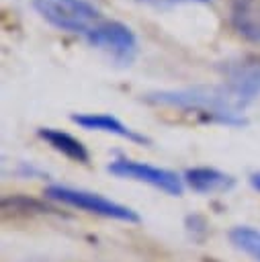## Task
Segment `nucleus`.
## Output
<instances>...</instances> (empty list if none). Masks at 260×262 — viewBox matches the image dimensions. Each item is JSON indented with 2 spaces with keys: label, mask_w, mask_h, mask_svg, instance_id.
<instances>
[{
  "label": "nucleus",
  "mask_w": 260,
  "mask_h": 262,
  "mask_svg": "<svg viewBox=\"0 0 260 262\" xmlns=\"http://www.w3.org/2000/svg\"><path fill=\"white\" fill-rule=\"evenodd\" d=\"M143 100L151 104L192 111L194 115L213 123H223L231 127L246 125L244 113L237 108V104L233 102V98L229 96L223 84L190 86V88H178V90H156V92H147Z\"/></svg>",
  "instance_id": "f257e3e1"
},
{
  "label": "nucleus",
  "mask_w": 260,
  "mask_h": 262,
  "mask_svg": "<svg viewBox=\"0 0 260 262\" xmlns=\"http://www.w3.org/2000/svg\"><path fill=\"white\" fill-rule=\"evenodd\" d=\"M33 8L51 27L84 37L104 20L102 12L90 0H33Z\"/></svg>",
  "instance_id": "f03ea898"
},
{
  "label": "nucleus",
  "mask_w": 260,
  "mask_h": 262,
  "mask_svg": "<svg viewBox=\"0 0 260 262\" xmlns=\"http://www.w3.org/2000/svg\"><path fill=\"white\" fill-rule=\"evenodd\" d=\"M45 196L51 201H57L61 205L98 215V217H106V219H117V221H125V223H137L139 215L127 207L121 205L113 199H106L98 192L86 190V188H74V186H66V184H51L45 188Z\"/></svg>",
  "instance_id": "7ed1b4c3"
},
{
  "label": "nucleus",
  "mask_w": 260,
  "mask_h": 262,
  "mask_svg": "<svg viewBox=\"0 0 260 262\" xmlns=\"http://www.w3.org/2000/svg\"><path fill=\"white\" fill-rule=\"evenodd\" d=\"M221 84L244 113L260 96V55L248 53L221 66Z\"/></svg>",
  "instance_id": "20e7f679"
},
{
  "label": "nucleus",
  "mask_w": 260,
  "mask_h": 262,
  "mask_svg": "<svg viewBox=\"0 0 260 262\" xmlns=\"http://www.w3.org/2000/svg\"><path fill=\"white\" fill-rule=\"evenodd\" d=\"M86 41L106 53L119 66H131L137 55V39L135 33L119 20H100L88 35Z\"/></svg>",
  "instance_id": "39448f33"
},
{
  "label": "nucleus",
  "mask_w": 260,
  "mask_h": 262,
  "mask_svg": "<svg viewBox=\"0 0 260 262\" xmlns=\"http://www.w3.org/2000/svg\"><path fill=\"white\" fill-rule=\"evenodd\" d=\"M106 170L119 178H129V180H137L143 184H149L170 196H180L184 190V180L182 176H178L176 172L168 170V168H158L145 162H137V160H129V158H117L113 160Z\"/></svg>",
  "instance_id": "423d86ee"
},
{
  "label": "nucleus",
  "mask_w": 260,
  "mask_h": 262,
  "mask_svg": "<svg viewBox=\"0 0 260 262\" xmlns=\"http://www.w3.org/2000/svg\"><path fill=\"white\" fill-rule=\"evenodd\" d=\"M70 119H72V123H76L78 127L88 129V131L111 133V135H117L121 139H127V141L139 143V145L151 143V139L147 135L139 133L137 129H131L129 125H125L123 121H119L117 117L106 115V113H72Z\"/></svg>",
  "instance_id": "0eeeda50"
},
{
  "label": "nucleus",
  "mask_w": 260,
  "mask_h": 262,
  "mask_svg": "<svg viewBox=\"0 0 260 262\" xmlns=\"http://www.w3.org/2000/svg\"><path fill=\"white\" fill-rule=\"evenodd\" d=\"M182 180H184V184L188 188H192L194 192H201V194L225 192L235 184L233 176H229V174H225V172H221L217 168H211V166L188 168V170H184Z\"/></svg>",
  "instance_id": "6e6552de"
},
{
  "label": "nucleus",
  "mask_w": 260,
  "mask_h": 262,
  "mask_svg": "<svg viewBox=\"0 0 260 262\" xmlns=\"http://www.w3.org/2000/svg\"><path fill=\"white\" fill-rule=\"evenodd\" d=\"M37 135H39V139H43L51 149L59 151V154L66 156L68 160L78 162V164H88V162H90V151H88V147H86L80 139H76L72 133L61 131V129H55V127H39V129H37Z\"/></svg>",
  "instance_id": "1a4fd4ad"
},
{
  "label": "nucleus",
  "mask_w": 260,
  "mask_h": 262,
  "mask_svg": "<svg viewBox=\"0 0 260 262\" xmlns=\"http://www.w3.org/2000/svg\"><path fill=\"white\" fill-rule=\"evenodd\" d=\"M231 23L242 37L260 43V0H235Z\"/></svg>",
  "instance_id": "9d476101"
},
{
  "label": "nucleus",
  "mask_w": 260,
  "mask_h": 262,
  "mask_svg": "<svg viewBox=\"0 0 260 262\" xmlns=\"http://www.w3.org/2000/svg\"><path fill=\"white\" fill-rule=\"evenodd\" d=\"M2 213L4 215H47V213H55V209L27 194H8L2 199Z\"/></svg>",
  "instance_id": "9b49d317"
},
{
  "label": "nucleus",
  "mask_w": 260,
  "mask_h": 262,
  "mask_svg": "<svg viewBox=\"0 0 260 262\" xmlns=\"http://www.w3.org/2000/svg\"><path fill=\"white\" fill-rule=\"evenodd\" d=\"M229 239L237 250H242L244 254L260 262V231L258 229L248 227V225H237L229 231Z\"/></svg>",
  "instance_id": "f8f14e48"
},
{
  "label": "nucleus",
  "mask_w": 260,
  "mask_h": 262,
  "mask_svg": "<svg viewBox=\"0 0 260 262\" xmlns=\"http://www.w3.org/2000/svg\"><path fill=\"white\" fill-rule=\"evenodd\" d=\"M143 4H149V6H174V4H180V2H209V0H139Z\"/></svg>",
  "instance_id": "ddd939ff"
},
{
  "label": "nucleus",
  "mask_w": 260,
  "mask_h": 262,
  "mask_svg": "<svg viewBox=\"0 0 260 262\" xmlns=\"http://www.w3.org/2000/svg\"><path fill=\"white\" fill-rule=\"evenodd\" d=\"M250 182H252V186L260 192V172H254V174L250 176Z\"/></svg>",
  "instance_id": "4468645a"
}]
</instances>
